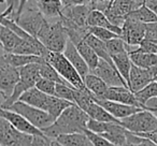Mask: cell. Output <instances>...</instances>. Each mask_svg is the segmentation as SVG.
<instances>
[{
    "instance_id": "obj_1",
    "label": "cell",
    "mask_w": 157,
    "mask_h": 146,
    "mask_svg": "<svg viewBox=\"0 0 157 146\" xmlns=\"http://www.w3.org/2000/svg\"><path fill=\"white\" fill-rule=\"evenodd\" d=\"M90 119L88 115L76 104L68 107L51 126L42 129V133L50 139H56L60 134L84 132Z\"/></svg>"
},
{
    "instance_id": "obj_2",
    "label": "cell",
    "mask_w": 157,
    "mask_h": 146,
    "mask_svg": "<svg viewBox=\"0 0 157 146\" xmlns=\"http://www.w3.org/2000/svg\"><path fill=\"white\" fill-rule=\"evenodd\" d=\"M18 73H20V80L14 87L12 95L6 101L5 104L1 107V109H9L14 102L18 101L20 97L26 90L35 87L37 82L41 79L39 63H29V65H26L24 67L18 68Z\"/></svg>"
},
{
    "instance_id": "obj_3",
    "label": "cell",
    "mask_w": 157,
    "mask_h": 146,
    "mask_svg": "<svg viewBox=\"0 0 157 146\" xmlns=\"http://www.w3.org/2000/svg\"><path fill=\"white\" fill-rule=\"evenodd\" d=\"M38 40L46 47V50L54 53H63L68 40V32L60 17L56 22L50 23L40 33Z\"/></svg>"
},
{
    "instance_id": "obj_4",
    "label": "cell",
    "mask_w": 157,
    "mask_h": 146,
    "mask_svg": "<svg viewBox=\"0 0 157 146\" xmlns=\"http://www.w3.org/2000/svg\"><path fill=\"white\" fill-rule=\"evenodd\" d=\"M45 60L54 68L59 75L67 82L68 84L73 88L78 90L86 89L84 85L83 79L78 74V71L74 69V67L69 62L67 58L63 56V53H54L48 52V56L45 57Z\"/></svg>"
},
{
    "instance_id": "obj_5",
    "label": "cell",
    "mask_w": 157,
    "mask_h": 146,
    "mask_svg": "<svg viewBox=\"0 0 157 146\" xmlns=\"http://www.w3.org/2000/svg\"><path fill=\"white\" fill-rule=\"evenodd\" d=\"M14 22L27 33L37 39L40 33L44 30V28L48 25V18L44 17L43 14L39 11L37 5L25 6L22 13Z\"/></svg>"
},
{
    "instance_id": "obj_6",
    "label": "cell",
    "mask_w": 157,
    "mask_h": 146,
    "mask_svg": "<svg viewBox=\"0 0 157 146\" xmlns=\"http://www.w3.org/2000/svg\"><path fill=\"white\" fill-rule=\"evenodd\" d=\"M121 125L136 134L153 131L157 128V117L147 110H141L120 120Z\"/></svg>"
},
{
    "instance_id": "obj_7",
    "label": "cell",
    "mask_w": 157,
    "mask_h": 146,
    "mask_svg": "<svg viewBox=\"0 0 157 146\" xmlns=\"http://www.w3.org/2000/svg\"><path fill=\"white\" fill-rule=\"evenodd\" d=\"M7 110H11V111L18 113L25 119L28 120L33 126H35L36 128L40 129V130L51 126L55 122L52 118V116L48 113H46L45 111L38 109V107H31L29 104H26V103L22 102V101H16Z\"/></svg>"
},
{
    "instance_id": "obj_8",
    "label": "cell",
    "mask_w": 157,
    "mask_h": 146,
    "mask_svg": "<svg viewBox=\"0 0 157 146\" xmlns=\"http://www.w3.org/2000/svg\"><path fill=\"white\" fill-rule=\"evenodd\" d=\"M18 80L20 73L17 68L10 66L5 60V56L0 58V107L10 98Z\"/></svg>"
},
{
    "instance_id": "obj_9",
    "label": "cell",
    "mask_w": 157,
    "mask_h": 146,
    "mask_svg": "<svg viewBox=\"0 0 157 146\" xmlns=\"http://www.w3.org/2000/svg\"><path fill=\"white\" fill-rule=\"evenodd\" d=\"M33 135L24 133L14 128L7 119L0 117V144L2 146H31Z\"/></svg>"
},
{
    "instance_id": "obj_10",
    "label": "cell",
    "mask_w": 157,
    "mask_h": 146,
    "mask_svg": "<svg viewBox=\"0 0 157 146\" xmlns=\"http://www.w3.org/2000/svg\"><path fill=\"white\" fill-rule=\"evenodd\" d=\"M138 7H140V5L132 0H113L103 11V13L112 24L117 27H122L127 15Z\"/></svg>"
},
{
    "instance_id": "obj_11",
    "label": "cell",
    "mask_w": 157,
    "mask_h": 146,
    "mask_svg": "<svg viewBox=\"0 0 157 146\" xmlns=\"http://www.w3.org/2000/svg\"><path fill=\"white\" fill-rule=\"evenodd\" d=\"M122 28L120 37L129 46H139L141 42L145 39V24L138 21L126 17Z\"/></svg>"
},
{
    "instance_id": "obj_12",
    "label": "cell",
    "mask_w": 157,
    "mask_h": 146,
    "mask_svg": "<svg viewBox=\"0 0 157 146\" xmlns=\"http://www.w3.org/2000/svg\"><path fill=\"white\" fill-rule=\"evenodd\" d=\"M90 73L100 77L109 87H115V86H125L128 87L125 80L121 77L118 71L116 70L115 66L107 62L105 60L99 59L97 66L90 71Z\"/></svg>"
},
{
    "instance_id": "obj_13",
    "label": "cell",
    "mask_w": 157,
    "mask_h": 146,
    "mask_svg": "<svg viewBox=\"0 0 157 146\" xmlns=\"http://www.w3.org/2000/svg\"><path fill=\"white\" fill-rule=\"evenodd\" d=\"M90 11H92L90 5L63 6L61 16L73 25L78 26V28H87L88 16Z\"/></svg>"
},
{
    "instance_id": "obj_14",
    "label": "cell",
    "mask_w": 157,
    "mask_h": 146,
    "mask_svg": "<svg viewBox=\"0 0 157 146\" xmlns=\"http://www.w3.org/2000/svg\"><path fill=\"white\" fill-rule=\"evenodd\" d=\"M103 100H110L114 102L123 103V104L133 105V107H142V104L137 100L135 94L125 86H115V87H109L105 95Z\"/></svg>"
},
{
    "instance_id": "obj_15",
    "label": "cell",
    "mask_w": 157,
    "mask_h": 146,
    "mask_svg": "<svg viewBox=\"0 0 157 146\" xmlns=\"http://www.w3.org/2000/svg\"><path fill=\"white\" fill-rule=\"evenodd\" d=\"M128 54L132 65L142 69L150 70L153 77H155V75L157 74V55L144 52L139 46L130 51Z\"/></svg>"
},
{
    "instance_id": "obj_16",
    "label": "cell",
    "mask_w": 157,
    "mask_h": 146,
    "mask_svg": "<svg viewBox=\"0 0 157 146\" xmlns=\"http://www.w3.org/2000/svg\"><path fill=\"white\" fill-rule=\"evenodd\" d=\"M152 81H154V77L150 70L142 69V68H139L135 65L131 66L127 86L133 94L139 92L140 89H142L144 86H146Z\"/></svg>"
},
{
    "instance_id": "obj_17",
    "label": "cell",
    "mask_w": 157,
    "mask_h": 146,
    "mask_svg": "<svg viewBox=\"0 0 157 146\" xmlns=\"http://www.w3.org/2000/svg\"><path fill=\"white\" fill-rule=\"evenodd\" d=\"M63 54V56L69 60V62L73 66L74 69L78 71V74L81 75L82 79H84L88 73H90V68H88L87 63L82 58V56L80 55V53L78 52V50L75 48L74 44L72 43L70 40H68Z\"/></svg>"
},
{
    "instance_id": "obj_18",
    "label": "cell",
    "mask_w": 157,
    "mask_h": 146,
    "mask_svg": "<svg viewBox=\"0 0 157 146\" xmlns=\"http://www.w3.org/2000/svg\"><path fill=\"white\" fill-rule=\"evenodd\" d=\"M96 102L99 103L102 107H105L113 117H115L118 120L123 119L125 117H128L131 114H135L137 112L143 110L142 107L123 104V103L114 102V101H110V100H97Z\"/></svg>"
},
{
    "instance_id": "obj_19",
    "label": "cell",
    "mask_w": 157,
    "mask_h": 146,
    "mask_svg": "<svg viewBox=\"0 0 157 146\" xmlns=\"http://www.w3.org/2000/svg\"><path fill=\"white\" fill-rule=\"evenodd\" d=\"M48 100H50V95H46L44 92H40L36 87L29 88L18 99V101H22L26 104L38 107L40 110H43V111H46Z\"/></svg>"
},
{
    "instance_id": "obj_20",
    "label": "cell",
    "mask_w": 157,
    "mask_h": 146,
    "mask_svg": "<svg viewBox=\"0 0 157 146\" xmlns=\"http://www.w3.org/2000/svg\"><path fill=\"white\" fill-rule=\"evenodd\" d=\"M83 82L84 85H85V88L95 97L96 101L105 99V95L107 92L109 86L100 77L93 74V73H88L83 79Z\"/></svg>"
},
{
    "instance_id": "obj_21",
    "label": "cell",
    "mask_w": 157,
    "mask_h": 146,
    "mask_svg": "<svg viewBox=\"0 0 157 146\" xmlns=\"http://www.w3.org/2000/svg\"><path fill=\"white\" fill-rule=\"evenodd\" d=\"M36 5L45 18H59L63 15L61 0H37Z\"/></svg>"
},
{
    "instance_id": "obj_22",
    "label": "cell",
    "mask_w": 157,
    "mask_h": 146,
    "mask_svg": "<svg viewBox=\"0 0 157 146\" xmlns=\"http://www.w3.org/2000/svg\"><path fill=\"white\" fill-rule=\"evenodd\" d=\"M127 131L128 130L125 129L121 124L111 122L109 129L105 132L101 133L100 135L116 146H126Z\"/></svg>"
},
{
    "instance_id": "obj_23",
    "label": "cell",
    "mask_w": 157,
    "mask_h": 146,
    "mask_svg": "<svg viewBox=\"0 0 157 146\" xmlns=\"http://www.w3.org/2000/svg\"><path fill=\"white\" fill-rule=\"evenodd\" d=\"M88 26L93 27H101V28H105L111 30L112 32L116 33L120 36L122 32V28L113 25L109 20L107 18L105 14L102 11H99L96 9H92L88 16Z\"/></svg>"
},
{
    "instance_id": "obj_24",
    "label": "cell",
    "mask_w": 157,
    "mask_h": 146,
    "mask_svg": "<svg viewBox=\"0 0 157 146\" xmlns=\"http://www.w3.org/2000/svg\"><path fill=\"white\" fill-rule=\"evenodd\" d=\"M22 38H20L14 31L8 27L1 25L0 26V44L2 45L7 53H13L14 50L20 45L22 42Z\"/></svg>"
},
{
    "instance_id": "obj_25",
    "label": "cell",
    "mask_w": 157,
    "mask_h": 146,
    "mask_svg": "<svg viewBox=\"0 0 157 146\" xmlns=\"http://www.w3.org/2000/svg\"><path fill=\"white\" fill-rule=\"evenodd\" d=\"M84 112L87 114L88 117H90V119L97 120V122H116V124H121L120 120L116 119L115 117H113V116H112L105 107H102L99 103H97L96 101L93 102L92 104L88 105V107Z\"/></svg>"
},
{
    "instance_id": "obj_26",
    "label": "cell",
    "mask_w": 157,
    "mask_h": 146,
    "mask_svg": "<svg viewBox=\"0 0 157 146\" xmlns=\"http://www.w3.org/2000/svg\"><path fill=\"white\" fill-rule=\"evenodd\" d=\"M111 58L114 66H115L116 70H117L118 73L121 74V77L125 80V82L127 84L129 80V72H130L131 66H132V62L130 60L128 52L125 51V52L122 53H117L115 55H112Z\"/></svg>"
},
{
    "instance_id": "obj_27",
    "label": "cell",
    "mask_w": 157,
    "mask_h": 146,
    "mask_svg": "<svg viewBox=\"0 0 157 146\" xmlns=\"http://www.w3.org/2000/svg\"><path fill=\"white\" fill-rule=\"evenodd\" d=\"M55 140L61 146H93L92 142L84 132L60 134Z\"/></svg>"
},
{
    "instance_id": "obj_28",
    "label": "cell",
    "mask_w": 157,
    "mask_h": 146,
    "mask_svg": "<svg viewBox=\"0 0 157 146\" xmlns=\"http://www.w3.org/2000/svg\"><path fill=\"white\" fill-rule=\"evenodd\" d=\"M5 60L10 66L18 69L21 67L29 65V63H41L45 59L40 56H35V55H21L13 54V53H6Z\"/></svg>"
},
{
    "instance_id": "obj_29",
    "label": "cell",
    "mask_w": 157,
    "mask_h": 146,
    "mask_svg": "<svg viewBox=\"0 0 157 146\" xmlns=\"http://www.w3.org/2000/svg\"><path fill=\"white\" fill-rule=\"evenodd\" d=\"M84 40L92 47V50L96 53V55L99 57V59H102V60H105L107 62L111 63V65H114L113 61H112L111 56H110L109 52L107 50V46H105V42L99 40L98 38H96L95 36H93L90 32L86 33L85 37H84Z\"/></svg>"
},
{
    "instance_id": "obj_30",
    "label": "cell",
    "mask_w": 157,
    "mask_h": 146,
    "mask_svg": "<svg viewBox=\"0 0 157 146\" xmlns=\"http://www.w3.org/2000/svg\"><path fill=\"white\" fill-rule=\"evenodd\" d=\"M127 17L131 18V20L138 21L140 23L143 24H147V23H153L157 21V16L150 8L146 7L145 3L141 5L140 7H138L137 9L132 10L130 13L127 15Z\"/></svg>"
},
{
    "instance_id": "obj_31",
    "label": "cell",
    "mask_w": 157,
    "mask_h": 146,
    "mask_svg": "<svg viewBox=\"0 0 157 146\" xmlns=\"http://www.w3.org/2000/svg\"><path fill=\"white\" fill-rule=\"evenodd\" d=\"M72 104V102H69L67 100H63L58 97L50 96V100H48V104L46 107V113H48L52 116L53 119H56L68 107Z\"/></svg>"
},
{
    "instance_id": "obj_32",
    "label": "cell",
    "mask_w": 157,
    "mask_h": 146,
    "mask_svg": "<svg viewBox=\"0 0 157 146\" xmlns=\"http://www.w3.org/2000/svg\"><path fill=\"white\" fill-rule=\"evenodd\" d=\"M39 70H40V75H41V77H43V79L51 80V81L55 82V83H59V84H68L67 82L57 73L56 70H55L46 60L39 63ZM68 85H70V84H68Z\"/></svg>"
},
{
    "instance_id": "obj_33",
    "label": "cell",
    "mask_w": 157,
    "mask_h": 146,
    "mask_svg": "<svg viewBox=\"0 0 157 146\" xmlns=\"http://www.w3.org/2000/svg\"><path fill=\"white\" fill-rule=\"evenodd\" d=\"M96 99L95 97L88 92L87 89L84 90H78L74 88L73 90V102L74 104H76L78 107H81L83 111H85L88 107V105L92 104L93 102H95Z\"/></svg>"
},
{
    "instance_id": "obj_34",
    "label": "cell",
    "mask_w": 157,
    "mask_h": 146,
    "mask_svg": "<svg viewBox=\"0 0 157 146\" xmlns=\"http://www.w3.org/2000/svg\"><path fill=\"white\" fill-rule=\"evenodd\" d=\"M135 96L144 109V104L146 101L152 98H157V82L152 81L139 92H135Z\"/></svg>"
},
{
    "instance_id": "obj_35",
    "label": "cell",
    "mask_w": 157,
    "mask_h": 146,
    "mask_svg": "<svg viewBox=\"0 0 157 146\" xmlns=\"http://www.w3.org/2000/svg\"><path fill=\"white\" fill-rule=\"evenodd\" d=\"M73 90L74 88L68 84H59L56 83L55 86V97H58L63 100H67L69 102H73Z\"/></svg>"
},
{
    "instance_id": "obj_36",
    "label": "cell",
    "mask_w": 157,
    "mask_h": 146,
    "mask_svg": "<svg viewBox=\"0 0 157 146\" xmlns=\"http://www.w3.org/2000/svg\"><path fill=\"white\" fill-rule=\"evenodd\" d=\"M88 32L92 33L93 36H95L96 38H98L99 40L105 42L108 40L114 39V38L120 37L116 33L112 32L111 30L105 28H101V27H93V26H88Z\"/></svg>"
},
{
    "instance_id": "obj_37",
    "label": "cell",
    "mask_w": 157,
    "mask_h": 146,
    "mask_svg": "<svg viewBox=\"0 0 157 146\" xmlns=\"http://www.w3.org/2000/svg\"><path fill=\"white\" fill-rule=\"evenodd\" d=\"M55 86H56V83L51 80H48V79H41L37 82L35 87L38 88L40 92H44L46 95H50V96H54L55 95Z\"/></svg>"
},
{
    "instance_id": "obj_38",
    "label": "cell",
    "mask_w": 157,
    "mask_h": 146,
    "mask_svg": "<svg viewBox=\"0 0 157 146\" xmlns=\"http://www.w3.org/2000/svg\"><path fill=\"white\" fill-rule=\"evenodd\" d=\"M84 133L87 135L90 141L92 142L93 146H116L108 141L107 139H105L103 137H101L100 134H98V133H95L93 131L87 130V129L84 130Z\"/></svg>"
},
{
    "instance_id": "obj_39",
    "label": "cell",
    "mask_w": 157,
    "mask_h": 146,
    "mask_svg": "<svg viewBox=\"0 0 157 146\" xmlns=\"http://www.w3.org/2000/svg\"><path fill=\"white\" fill-rule=\"evenodd\" d=\"M145 40L148 41L157 40V21L145 24Z\"/></svg>"
},
{
    "instance_id": "obj_40",
    "label": "cell",
    "mask_w": 157,
    "mask_h": 146,
    "mask_svg": "<svg viewBox=\"0 0 157 146\" xmlns=\"http://www.w3.org/2000/svg\"><path fill=\"white\" fill-rule=\"evenodd\" d=\"M53 139L45 137L44 134L41 135H33L31 146H51V141Z\"/></svg>"
},
{
    "instance_id": "obj_41",
    "label": "cell",
    "mask_w": 157,
    "mask_h": 146,
    "mask_svg": "<svg viewBox=\"0 0 157 146\" xmlns=\"http://www.w3.org/2000/svg\"><path fill=\"white\" fill-rule=\"evenodd\" d=\"M112 1H113V0H96L94 3L90 5V7H92V9H96V10H99V11L103 12Z\"/></svg>"
},
{
    "instance_id": "obj_42",
    "label": "cell",
    "mask_w": 157,
    "mask_h": 146,
    "mask_svg": "<svg viewBox=\"0 0 157 146\" xmlns=\"http://www.w3.org/2000/svg\"><path fill=\"white\" fill-rule=\"evenodd\" d=\"M144 110L152 112L157 117V98H152L146 101L145 104H144Z\"/></svg>"
},
{
    "instance_id": "obj_43",
    "label": "cell",
    "mask_w": 157,
    "mask_h": 146,
    "mask_svg": "<svg viewBox=\"0 0 157 146\" xmlns=\"http://www.w3.org/2000/svg\"><path fill=\"white\" fill-rule=\"evenodd\" d=\"M127 146H157V145L154 142L151 141V140L146 139V137H140L138 142H136V143H133V144H129V145H127Z\"/></svg>"
},
{
    "instance_id": "obj_44",
    "label": "cell",
    "mask_w": 157,
    "mask_h": 146,
    "mask_svg": "<svg viewBox=\"0 0 157 146\" xmlns=\"http://www.w3.org/2000/svg\"><path fill=\"white\" fill-rule=\"evenodd\" d=\"M136 134V133H135ZM139 137H146V139L151 140L152 142H154L155 144L157 145V128L153 131H150V132H145V133H139Z\"/></svg>"
},
{
    "instance_id": "obj_45",
    "label": "cell",
    "mask_w": 157,
    "mask_h": 146,
    "mask_svg": "<svg viewBox=\"0 0 157 146\" xmlns=\"http://www.w3.org/2000/svg\"><path fill=\"white\" fill-rule=\"evenodd\" d=\"M92 0H63V6H78L90 5Z\"/></svg>"
},
{
    "instance_id": "obj_46",
    "label": "cell",
    "mask_w": 157,
    "mask_h": 146,
    "mask_svg": "<svg viewBox=\"0 0 157 146\" xmlns=\"http://www.w3.org/2000/svg\"><path fill=\"white\" fill-rule=\"evenodd\" d=\"M145 5H146V7L150 8L157 16V0H148V1L145 2Z\"/></svg>"
},
{
    "instance_id": "obj_47",
    "label": "cell",
    "mask_w": 157,
    "mask_h": 146,
    "mask_svg": "<svg viewBox=\"0 0 157 146\" xmlns=\"http://www.w3.org/2000/svg\"><path fill=\"white\" fill-rule=\"evenodd\" d=\"M28 1L29 0H20V7H18V10H17V13H16V17H15V20L18 17V15H20L21 13H22V11L24 10V8H25V6L28 3Z\"/></svg>"
},
{
    "instance_id": "obj_48",
    "label": "cell",
    "mask_w": 157,
    "mask_h": 146,
    "mask_svg": "<svg viewBox=\"0 0 157 146\" xmlns=\"http://www.w3.org/2000/svg\"><path fill=\"white\" fill-rule=\"evenodd\" d=\"M51 146H61V145L58 143V142L56 141V140H55V139H53L52 141H51Z\"/></svg>"
},
{
    "instance_id": "obj_49",
    "label": "cell",
    "mask_w": 157,
    "mask_h": 146,
    "mask_svg": "<svg viewBox=\"0 0 157 146\" xmlns=\"http://www.w3.org/2000/svg\"><path fill=\"white\" fill-rule=\"evenodd\" d=\"M132 1H135V2H137L138 5H143V3H145V0H132Z\"/></svg>"
},
{
    "instance_id": "obj_50",
    "label": "cell",
    "mask_w": 157,
    "mask_h": 146,
    "mask_svg": "<svg viewBox=\"0 0 157 146\" xmlns=\"http://www.w3.org/2000/svg\"><path fill=\"white\" fill-rule=\"evenodd\" d=\"M6 1L7 0H0V3H6Z\"/></svg>"
},
{
    "instance_id": "obj_51",
    "label": "cell",
    "mask_w": 157,
    "mask_h": 146,
    "mask_svg": "<svg viewBox=\"0 0 157 146\" xmlns=\"http://www.w3.org/2000/svg\"><path fill=\"white\" fill-rule=\"evenodd\" d=\"M154 81H155V82H157V74L155 75V77H154Z\"/></svg>"
},
{
    "instance_id": "obj_52",
    "label": "cell",
    "mask_w": 157,
    "mask_h": 146,
    "mask_svg": "<svg viewBox=\"0 0 157 146\" xmlns=\"http://www.w3.org/2000/svg\"><path fill=\"white\" fill-rule=\"evenodd\" d=\"M155 55H157V46H156V50H155V53H154Z\"/></svg>"
},
{
    "instance_id": "obj_53",
    "label": "cell",
    "mask_w": 157,
    "mask_h": 146,
    "mask_svg": "<svg viewBox=\"0 0 157 146\" xmlns=\"http://www.w3.org/2000/svg\"><path fill=\"white\" fill-rule=\"evenodd\" d=\"M152 42H154L155 44H157V40H155V41H152Z\"/></svg>"
},
{
    "instance_id": "obj_54",
    "label": "cell",
    "mask_w": 157,
    "mask_h": 146,
    "mask_svg": "<svg viewBox=\"0 0 157 146\" xmlns=\"http://www.w3.org/2000/svg\"><path fill=\"white\" fill-rule=\"evenodd\" d=\"M12 146H21V145H17V144H16V145H12Z\"/></svg>"
},
{
    "instance_id": "obj_55",
    "label": "cell",
    "mask_w": 157,
    "mask_h": 146,
    "mask_svg": "<svg viewBox=\"0 0 157 146\" xmlns=\"http://www.w3.org/2000/svg\"><path fill=\"white\" fill-rule=\"evenodd\" d=\"M61 1H63V0H61Z\"/></svg>"
},
{
    "instance_id": "obj_56",
    "label": "cell",
    "mask_w": 157,
    "mask_h": 146,
    "mask_svg": "<svg viewBox=\"0 0 157 146\" xmlns=\"http://www.w3.org/2000/svg\"><path fill=\"white\" fill-rule=\"evenodd\" d=\"M0 146H2V145H1V144H0Z\"/></svg>"
},
{
    "instance_id": "obj_57",
    "label": "cell",
    "mask_w": 157,
    "mask_h": 146,
    "mask_svg": "<svg viewBox=\"0 0 157 146\" xmlns=\"http://www.w3.org/2000/svg\"><path fill=\"white\" fill-rule=\"evenodd\" d=\"M0 26H1V24H0Z\"/></svg>"
}]
</instances>
